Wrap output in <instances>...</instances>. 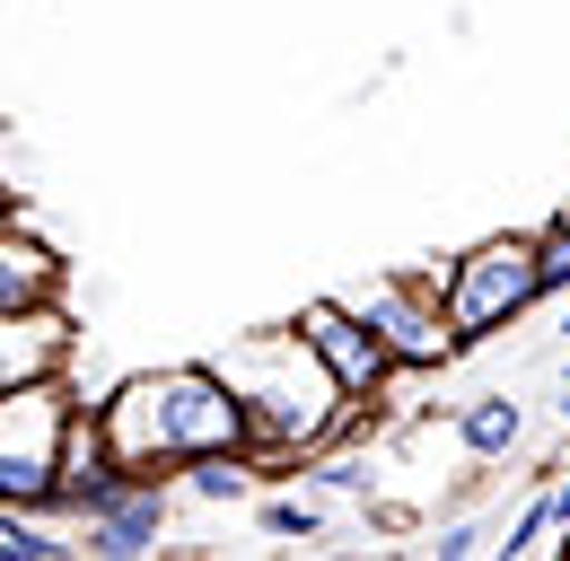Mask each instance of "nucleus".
Returning a JSON list of instances; mask_svg holds the SVG:
<instances>
[{"label":"nucleus","mask_w":570,"mask_h":561,"mask_svg":"<svg viewBox=\"0 0 570 561\" xmlns=\"http://www.w3.org/2000/svg\"><path fill=\"white\" fill-rule=\"evenodd\" d=\"M106 439H115V456L132 465V474H185L194 456H246V404H237V386L219 377L212 360H176V368H141V377H124L106 404Z\"/></svg>","instance_id":"obj_1"},{"label":"nucleus","mask_w":570,"mask_h":561,"mask_svg":"<svg viewBox=\"0 0 570 561\" xmlns=\"http://www.w3.org/2000/svg\"><path fill=\"white\" fill-rule=\"evenodd\" d=\"M212 368L237 386V404H246V456H255V465H307V456L352 421L343 377L316 360V343H307L298 325H282V334H237Z\"/></svg>","instance_id":"obj_2"},{"label":"nucleus","mask_w":570,"mask_h":561,"mask_svg":"<svg viewBox=\"0 0 570 561\" xmlns=\"http://www.w3.org/2000/svg\"><path fill=\"white\" fill-rule=\"evenodd\" d=\"M535 298H553L544 289V237H483L456 264H439V307H448L456 343H483L500 325H518Z\"/></svg>","instance_id":"obj_3"},{"label":"nucleus","mask_w":570,"mask_h":561,"mask_svg":"<svg viewBox=\"0 0 570 561\" xmlns=\"http://www.w3.org/2000/svg\"><path fill=\"white\" fill-rule=\"evenodd\" d=\"M71 421H79L71 377H45V386L0 395V509H53Z\"/></svg>","instance_id":"obj_4"},{"label":"nucleus","mask_w":570,"mask_h":561,"mask_svg":"<svg viewBox=\"0 0 570 561\" xmlns=\"http://www.w3.org/2000/svg\"><path fill=\"white\" fill-rule=\"evenodd\" d=\"M343 298L377 325V343L395 351V368H439L448 351H465L456 325H448V307H439V264L430 273H395V280H360Z\"/></svg>","instance_id":"obj_5"},{"label":"nucleus","mask_w":570,"mask_h":561,"mask_svg":"<svg viewBox=\"0 0 570 561\" xmlns=\"http://www.w3.org/2000/svg\"><path fill=\"white\" fill-rule=\"evenodd\" d=\"M298 334H307L316 360L343 377V395H352V404H368V395L395 377V351L377 343V325L360 316L352 298H307V307H298Z\"/></svg>","instance_id":"obj_6"},{"label":"nucleus","mask_w":570,"mask_h":561,"mask_svg":"<svg viewBox=\"0 0 570 561\" xmlns=\"http://www.w3.org/2000/svg\"><path fill=\"white\" fill-rule=\"evenodd\" d=\"M71 307L62 298H45V307H9L0 316V395H18V386H45V377H71Z\"/></svg>","instance_id":"obj_7"},{"label":"nucleus","mask_w":570,"mask_h":561,"mask_svg":"<svg viewBox=\"0 0 570 561\" xmlns=\"http://www.w3.org/2000/svg\"><path fill=\"white\" fill-rule=\"evenodd\" d=\"M158 535H167V483H158V474H132L115 500H97V509L79 518V553H97V561H132V553H149Z\"/></svg>","instance_id":"obj_8"},{"label":"nucleus","mask_w":570,"mask_h":561,"mask_svg":"<svg viewBox=\"0 0 570 561\" xmlns=\"http://www.w3.org/2000/svg\"><path fill=\"white\" fill-rule=\"evenodd\" d=\"M124 483H132V465L115 456L106 421L79 413V421H71V447H62V491H53V509H62V518H88L97 500H115Z\"/></svg>","instance_id":"obj_9"},{"label":"nucleus","mask_w":570,"mask_h":561,"mask_svg":"<svg viewBox=\"0 0 570 561\" xmlns=\"http://www.w3.org/2000/svg\"><path fill=\"white\" fill-rule=\"evenodd\" d=\"M45 298H62V255L36 228L0 219V316L9 307H45Z\"/></svg>","instance_id":"obj_10"},{"label":"nucleus","mask_w":570,"mask_h":561,"mask_svg":"<svg viewBox=\"0 0 570 561\" xmlns=\"http://www.w3.org/2000/svg\"><path fill=\"white\" fill-rule=\"evenodd\" d=\"M518 430H527V413H518L509 395H474V404L456 413V447H465L474 465H492V456H509V447H518Z\"/></svg>","instance_id":"obj_11"},{"label":"nucleus","mask_w":570,"mask_h":561,"mask_svg":"<svg viewBox=\"0 0 570 561\" xmlns=\"http://www.w3.org/2000/svg\"><path fill=\"white\" fill-rule=\"evenodd\" d=\"M62 553H79V544L53 535L36 509H0V561H62Z\"/></svg>","instance_id":"obj_12"},{"label":"nucleus","mask_w":570,"mask_h":561,"mask_svg":"<svg viewBox=\"0 0 570 561\" xmlns=\"http://www.w3.org/2000/svg\"><path fill=\"white\" fill-rule=\"evenodd\" d=\"M255 526H264V535H282V544H307V535L325 526V509H316V500H298V491H273V500L255 509Z\"/></svg>","instance_id":"obj_13"},{"label":"nucleus","mask_w":570,"mask_h":561,"mask_svg":"<svg viewBox=\"0 0 570 561\" xmlns=\"http://www.w3.org/2000/svg\"><path fill=\"white\" fill-rule=\"evenodd\" d=\"M430 553H439V561H474V553H483V526H474V518H456V526H439V544H430Z\"/></svg>","instance_id":"obj_14"},{"label":"nucleus","mask_w":570,"mask_h":561,"mask_svg":"<svg viewBox=\"0 0 570 561\" xmlns=\"http://www.w3.org/2000/svg\"><path fill=\"white\" fill-rule=\"evenodd\" d=\"M307 474H316L325 491H368V465H352V456H316Z\"/></svg>","instance_id":"obj_15"},{"label":"nucleus","mask_w":570,"mask_h":561,"mask_svg":"<svg viewBox=\"0 0 570 561\" xmlns=\"http://www.w3.org/2000/svg\"><path fill=\"white\" fill-rule=\"evenodd\" d=\"M544 289H570V228H544Z\"/></svg>","instance_id":"obj_16"},{"label":"nucleus","mask_w":570,"mask_h":561,"mask_svg":"<svg viewBox=\"0 0 570 561\" xmlns=\"http://www.w3.org/2000/svg\"><path fill=\"white\" fill-rule=\"evenodd\" d=\"M553 500H562V526H570V474H562V483H553Z\"/></svg>","instance_id":"obj_17"},{"label":"nucleus","mask_w":570,"mask_h":561,"mask_svg":"<svg viewBox=\"0 0 570 561\" xmlns=\"http://www.w3.org/2000/svg\"><path fill=\"white\" fill-rule=\"evenodd\" d=\"M553 553H570V526H562V544H553Z\"/></svg>","instance_id":"obj_18"},{"label":"nucleus","mask_w":570,"mask_h":561,"mask_svg":"<svg viewBox=\"0 0 570 561\" xmlns=\"http://www.w3.org/2000/svg\"><path fill=\"white\" fill-rule=\"evenodd\" d=\"M553 219H562V228H570V203H562V210H553Z\"/></svg>","instance_id":"obj_19"},{"label":"nucleus","mask_w":570,"mask_h":561,"mask_svg":"<svg viewBox=\"0 0 570 561\" xmlns=\"http://www.w3.org/2000/svg\"><path fill=\"white\" fill-rule=\"evenodd\" d=\"M562 413H570V386H562Z\"/></svg>","instance_id":"obj_20"},{"label":"nucleus","mask_w":570,"mask_h":561,"mask_svg":"<svg viewBox=\"0 0 570 561\" xmlns=\"http://www.w3.org/2000/svg\"><path fill=\"white\" fill-rule=\"evenodd\" d=\"M562 386H570V368H562Z\"/></svg>","instance_id":"obj_21"}]
</instances>
